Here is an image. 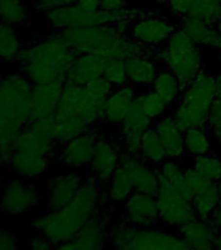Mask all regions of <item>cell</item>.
<instances>
[{
  "instance_id": "obj_1",
  "label": "cell",
  "mask_w": 221,
  "mask_h": 250,
  "mask_svg": "<svg viewBox=\"0 0 221 250\" xmlns=\"http://www.w3.org/2000/svg\"><path fill=\"white\" fill-rule=\"evenodd\" d=\"M101 208L100 184L90 175L82 181L73 202L35 218L31 227L54 246L70 241Z\"/></svg>"
},
{
  "instance_id": "obj_2",
  "label": "cell",
  "mask_w": 221,
  "mask_h": 250,
  "mask_svg": "<svg viewBox=\"0 0 221 250\" xmlns=\"http://www.w3.org/2000/svg\"><path fill=\"white\" fill-rule=\"evenodd\" d=\"M33 86L22 72L0 77V152L5 166L15 152L16 136L31 121Z\"/></svg>"
},
{
  "instance_id": "obj_3",
  "label": "cell",
  "mask_w": 221,
  "mask_h": 250,
  "mask_svg": "<svg viewBox=\"0 0 221 250\" xmlns=\"http://www.w3.org/2000/svg\"><path fill=\"white\" fill-rule=\"evenodd\" d=\"M77 54L59 34L23 47L19 62L21 72L33 85L65 82Z\"/></svg>"
},
{
  "instance_id": "obj_4",
  "label": "cell",
  "mask_w": 221,
  "mask_h": 250,
  "mask_svg": "<svg viewBox=\"0 0 221 250\" xmlns=\"http://www.w3.org/2000/svg\"><path fill=\"white\" fill-rule=\"evenodd\" d=\"M216 99L215 76L206 68L183 90L182 97L173 115L183 132L191 128H207L211 105Z\"/></svg>"
},
{
  "instance_id": "obj_5",
  "label": "cell",
  "mask_w": 221,
  "mask_h": 250,
  "mask_svg": "<svg viewBox=\"0 0 221 250\" xmlns=\"http://www.w3.org/2000/svg\"><path fill=\"white\" fill-rule=\"evenodd\" d=\"M109 250H191L180 237L158 228H138L121 222L109 228Z\"/></svg>"
},
{
  "instance_id": "obj_6",
  "label": "cell",
  "mask_w": 221,
  "mask_h": 250,
  "mask_svg": "<svg viewBox=\"0 0 221 250\" xmlns=\"http://www.w3.org/2000/svg\"><path fill=\"white\" fill-rule=\"evenodd\" d=\"M155 59L165 66V69L175 74L183 90L204 68L201 47L197 46L180 27L169 37L163 50L155 55Z\"/></svg>"
},
{
  "instance_id": "obj_7",
  "label": "cell",
  "mask_w": 221,
  "mask_h": 250,
  "mask_svg": "<svg viewBox=\"0 0 221 250\" xmlns=\"http://www.w3.org/2000/svg\"><path fill=\"white\" fill-rule=\"evenodd\" d=\"M144 12L136 9H124L119 12H107L103 9L99 11H86L78 7L77 4L69 7L56 8L44 13V19L51 26L62 30L70 27H87L101 26V25H113V23L136 20L143 15Z\"/></svg>"
},
{
  "instance_id": "obj_8",
  "label": "cell",
  "mask_w": 221,
  "mask_h": 250,
  "mask_svg": "<svg viewBox=\"0 0 221 250\" xmlns=\"http://www.w3.org/2000/svg\"><path fill=\"white\" fill-rule=\"evenodd\" d=\"M105 101H97L90 97L85 86L64 82L61 99L55 112V119H77L94 128L104 120Z\"/></svg>"
},
{
  "instance_id": "obj_9",
  "label": "cell",
  "mask_w": 221,
  "mask_h": 250,
  "mask_svg": "<svg viewBox=\"0 0 221 250\" xmlns=\"http://www.w3.org/2000/svg\"><path fill=\"white\" fill-rule=\"evenodd\" d=\"M160 223L165 226L181 227L195 218L193 205L168 180L159 176V188L155 194Z\"/></svg>"
},
{
  "instance_id": "obj_10",
  "label": "cell",
  "mask_w": 221,
  "mask_h": 250,
  "mask_svg": "<svg viewBox=\"0 0 221 250\" xmlns=\"http://www.w3.org/2000/svg\"><path fill=\"white\" fill-rule=\"evenodd\" d=\"M54 116L31 120L16 136L15 151H26L39 155L52 156L56 154Z\"/></svg>"
},
{
  "instance_id": "obj_11",
  "label": "cell",
  "mask_w": 221,
  "mask_h": 250,
  "mask_svg": "<svg viewBox=\"0 0 221 250\" xmlns=\"http://www.w3.org/2000/svg\"><path fill=\"white\" fill-rule=\"evenodd\" d=\"M185 177L191 190V205L195 216L208 219L221 202V183L206 179L194 168L185 169Z\"/></svg>"
},
{
  "instance_id": "obj_12",
  "label": "cell",
  "mask_w": 221,
  "mask_h": 250,
  "mask_svg": "<svg viewBox=\"0 0 221 250\" xmlns=\"http://www.w3.org/2000/svg\"><path fill=\"white\" fill-rule=\"evenodd\" d=\"M39 201L40 195L34 184L19 177L4 184L0 197V211L17 216L38 206Z\"/></svg>"
},
{
  "instance_id": "obj_13",
  "label": "cell",
  "mask_w": 221,
  "mask_h": 250,
  "mask_svg": "<svg viewBox=\"0 0 221 250\" xmlns=\"http://www.w3.org/2000/svg\"><path fill=\"white\" fill-rule=\"evenodd\" d=\"M177 27L168 20L159 17L152 12H144L143 15L133 20L129 26V35L143 46L155 48L161 43H167Z\"/></svg>"
},
{
  "instance_id": "obj_14",
  "label": "cell",
  "mask_w": 221,
  "mask_h": 250,
  "mask_svg": "<svg viewBox=\"0 0 221 250\" xmlns=\"http://www.w3.org/2000/svg\"><path fill=\"white\" fill-rule=\"evenodd\" d=\"M99 138H100V134L98 132V129H89L81 136L62 144L55 156L59 163L65 167L80 168L89 166L95 154Z\"/></svg>"
},
{
  "instance_id": "obj_15",
  "label": "cell",
  "mask_w": 221,
  "mask_h": 250,
  "mask_svg": "<svg viewBox=\"0 0 221 250\" xmlns=\"http://www.w3.org/2000/svg\"><path fill=\"white\" fill-rule=\"evenodd\" d=\"M108 212L100 208L76 237L60 246L62 250H105L108 245Z\"/></svg>"
},
{
  "instance_id": "obj_16",
  "label": "cell",
  "mask_w": 221,
  "mask_h": 250,
  "mask_svg": "<svg viewBox=\"0 0 221 250\" xmlns=\"http://www.w3.org/2000/svg\"><path fill=\"white\" fill-rule=\"evenodd\" d=\"M152 119L144 113L140 102L136 98L132 108L120 124V138L122 152L133 156H141L142 137L147 129L151 128Z\"/></svg>"
},
{
  "instance_id": "obj_17",
  "label": "cell",
  "mask_w": 221,
  "mask_h": 250,
  "mask_svg": "<svg viewBox=\"0 0 221 250\" xmlns=\"http://www.w3.org/2000/svg\"><path fill=\"white\" fill-rule=\"evenodd\" d=\"M122 222L138 228H155L160 224L155 195L134 191L124 202Z\"/></svg>"
},
{
  "instance_id": "obj_18",
  "label": "cell",
  "mask_w": 221,
  "mask_h": 250,
  "mask_svg": "<svg viewBox=\"0 0 221 250\" xmlns=\"http://www.w3.org/2000/svg\"><path fill=\"white\" fill-rule=\"evenodd\" d=\"M121 154H122L121 146H115L105 137L100 136L93 160L89 164L91 176L100 185L108 184L109 180L112 179L113 173L116 172L120 163Z\"/></svg>"
},
{
  "instance_id": "obj_19",
  "label": "cell",
  "mask_w": 221,
  "mask_h": 250,
  "mask_svg": "<svg viewBox=\"0 0 221 250\" xmlns=\"http://www.w3.org/2000/svg\"><path fill=\"white\" fill-rule=\"evenodd\" d=\"M83 180L77 173H61L47 180V205L51 210H58L73 202Z\"/></svg>"
},
{
  "instance_id": "obj_20",
  "label": "cell",
  "mask_w": 221,
  "mask_h": 250,
  "mask_svg": "<svg viewBox=\"0 0 221 250\" xmlns=\"http://www.w3.org/2000/svg\"><path fill=\"white\" fill-rule=\"evenodd\" d=\"M64 82H50L33 86L31 120L54 116L61 99Z\"/></svg>"
},
{
  "instance_id": "obj_21",
  "label": "cell",
  "mask_w": 221,
  "mask_h": 250,
  "mask_svg": "<svg viewBox=\"0 0 221 250\" xmlns=\"http://www.w3.org/2000/svg\"><path fill=\"white\" fill-rule=\"evenodd\" d=\"M121 162L126 166L130 177H132L134 190L144 194L155 195L159 188V173L158 169H154L146 164L141 156L128 155L122 152Z\"/></svg>"
},
{
  "instance_id": "obj_22",
  "label": "cell",
  "mask_w": 221,
  "mask_h": 250,
  "mask_svg": "<svg viewBox=\"0 0 221 250\" xmlns=\"http://www.w3.org/2000/svg\"><path fill=\"white\" fill-rule=\"evenodd\" d=\"M180 237L190 246L191 250H215L216 232L208 219L193 218L179 227Z\"/></svg>"
},
{
  "instance_id": "obj_23",
  "label": "cell",
  "mask_w": 221,
  "mask_h": 250,
  "mask_svg": "<svg viewBox=\"0 0 221 250\" xmlns=\"http://www.w3.org/2000/svg\"><path fill=\"white\" fill-rule=\"evenodd\" d=\"M13 175L20 179L31 180L43 176L51 167V156L16 150L7 163Z\"/></svg>"
},
{
  "instance_id": "obj_24",
  "label": "cell",
  "mask_w": 221,
  "mask_h": 250,
  "mask_svg": "<svg viewBox=\"0 0 221 250\" xmlns=\"http://www.w3.org/2000/svg\"><path fill=\"white\" fill-rule=\"evenodd\" d=\"M155 129L167 152V159L180 160L186 155L185 148V136L183 130L179 126L175 117L171 115H164L158 119Z\"/></svg>"
},
{
  "instance_id": "obj_25",
  "label": "cell",
  "mask_w": 221,
  "mask_h": 250,
  "mask_svg": "<svg viewBox=\"0 0 221 250\" xmlns=\"http://www.w3.org/2000/svg\"><path fill=\"white\" fill-rule=\"evenodd\" d=\"M108 59L97 54L77 55L73 65L70 68L65 82L85 86L94 78L103 76L105 62Z\"/></svg>"
},
{
  "instance_id": "obj_26",
  "label": "cell",
  "mask_w": 221,
  "mask_h": 250,
  "mask_svg": "<svg viewBox=\"0 0 221 250\" xmlns=\"http://www.w3.org/2000/svg\"><path fill=\"white\" fill-rule=\"evenodd\" d=\"M136 98V91L130 85L113 90V93L105 99L104 120L111 124L120 125L132 108Z\"/></svg>"
},
{
  "instance_id": "obj_27",
  "label": "cell",
  "mask_w": 221,
  "mask_h": 250,
  "mask_svg": "<svg viewBox=\"0 0 221 250\" xmlns=\"http://www.w3.org/2000/svg\"><path fill=\"white\" fill-rule=\"evenodd\" d=\"M180 29L186 33L199 47L221 51V35L214 25L198 22L189 19H181Z\"/></svg>"
},
{
  "instance_id": "obj_28",
  "label": "cell",
  "mask_w": 221,
  "mask_h": 250,
  "mask_svg": "<svg viewBox=\"0 0 221 250\" xmlns=\"http://www.w3.org/2000/svg\"><path fill=\"white\" fill-rule=\"evenodd\" d=\"M126 62L128 80L134 85H150L160 73L156 59L152 56H134Z\"/></svg>"
},
{
  "instance_id": "obj_29",
  "label": "cell",
  "mask_w": 221,
  "mask_h": 250,
  "mask_svg": "<svg viewBox=\"0 0 221 250\" xmlns=\"http://www.w3.org/2000/svg\"><path fill=\"white\" fill-rule=\"evenodd\" d=\"M134 191L136 190H134L130 173H129L126 166L120 159L119 167L108 183L107 193H105L107 201L113 205L124 203Z\"/></svg>"
},
{
  "instance_id": "obj_30",
  "label": "cell",
  "mask_w": 221,
  "mask_h": 250,
  "mask_svg": "<svg viewBox=\"0 0 221 250\" xmlns=\"http://www.w3.org/2000/svg\"><path fill=\"white\" fill-rule=\"evenodd\" d=\"M23 50L17 26L0 21V62L5 64L19 62Z\"/></svg>"
},
{
  "instance_id": "obj_31",
  "label": "cell",
  "mask_w": 221,
  "mask_h": 250,
  "mask_svg": "<svg viewBox=\"0 0 221 250\" xmlns=\"http://www.w3.org/2000/svg\"><path fill=\"white\" fill-rule=\"evenodd\" d=\"M141 158L155 166H160L164 160H167V152L163 142L160 140L156 129L152 126L143 133L141 145Z\"/></svg>"
},
{
  "instance_id": "obj_32",
  "label": "cell",
  "mask_w": 221,
  "mask_h": 250,
  "mask_svg": "<svg viewBox=\"0 0 221 250\" xmlns=\"http://www.w3.org/2000/svg\"><path fill=\"white\" fill-rule=\"evenodd\" d=\"M152 86H154V91L159 97L163 98V101L168 105L179 101L181 94L183 93L182 86L177 80V77L168 69L160 70V73L158 74Z\"/></svg>"
},
{
  "instance_id": "obj_33",
  "label": "cell",
  "mask_w": 221,
  "mask_h": 250,
  "mask_svg": "<svg viewBox=\"0 0 221 250\" xmlns=\"http://www.w3.org/2000/svg\"><path fill=\"white\" fill-rule=\"evenodd\" d=\"M187 154L198 158L210 154L211 137L207 128H191L183 133Z\"/></svg>"
},
{
  "instance_id": "obj_34",
  "label": "cell",
  "mask_w": 221,
  "mask_h": 250,
  "mask_svg": "<svg viewBox=\"0 0 221 250\" xmlns=\"http://www.w3.org/2000/svg\"><path fill=\"white\" fill-rule=\"evenodd\" d=\"M29 20L26 5L22 0H0V21L15 26L25 25Z\"/></svg>"
},
{
  "instance_id": "obj_35",
  "label": "cell",
  "mask_w": 221,
  "mask_h": 250,
  "mask_svg": "<svg viewBox=\"0 0 221 250\" xmlns=\"http://www.w3.org/2000/svg\"><path fill=\"white\" fill-rule=\"evenodd\" d=\"M137 99L140 102L141 107L150 119H160L164 115H167V109L169 105L163 101V98L159 97L158 94L152 90L150 93L141 94L137 95Z\"/></svg>"
},
{
  "instance_id": "obj_36",
  "label": "cell",
  "mask_w": 221,
  "mask_h": 250,
  "mask_svg": "<svg viewBox=\"0 0 221 250\" xmlns=\"http://www.w3.org/2000/svg\"><path fill=\"white\" fill-rule=\"evenodd\" d=\"M193 168L206 179L214 183H221V160L216 156L210 154L198 156L195 158Z\"/></svg>"
},
{
  "instance_id": "obj_37",
  "label": "cell",
  "mask_w": 221,
  "mask_h": 250,
  "mask_svg": "<svg viewBox=\"0 0 221 250\" xmlns=\"http://www.w3.org/2000/svg\"><path fill=\"white\" fill-rule=\"evenodd\" d=\"M103 77L107 78L116 87L124 86L126 81H129L126 73V62L124 59H108L105 62Z\"/></svg>"
},
{
  "instance_id": "obj_38",
  "label": "cell",
  "mask_w": 221,
  "mask_h": 250,
  "mask_svg": "<svg viewBox=\"0 0 221 250\" xmlns=\"http://www.w3.org/2000/svg\"><path fill=\"white\" fill-rule=\"evenodd\" d=\"M113 87L115 86L103 76L94 78L93 81H90L87 85H85L87 94L93 99H97V101H105L113 93Z\"/></svg>"
},
{
  "instance_id": "obj_39",
  "label": "cell",
  "mask_w": 221,
  "mask_h": 250,
  "mask_svg": "<svg viewBox=\"0 0 221 250\" xmlns=\"http://www.w3.org/2000/svg\"><path fill=\"white\" fill-rule=\"evenodd\" d=\"M207 129L221 146V99L219 98H216L211 105L208 121H207Z\"/></svg>"
},
{
  "instance_id": "obj_40",
  "label": "cell",
  "mask_w": 221,
  "mask_h": 250,
  "mask_svg": "<svg viewBox=\"0 0 221 250\" xmlns=\"http://www.w3.org/2000/svg\"><path fill=\"white\" fill-rule=\"evenodd\" d=\"M198 0H165L172 15L179 17L180 20L185 19L195 7Z\"/></svg>"
},
{
  "instance_id": "obj_41",
  "label": "cell",
  "mask_w": 221,
  "mask_h": 250,
  "mask_svg": "<svg viewBox=\"0 0 221 250\" xmlns=\"http://www.w3.org/2000/svg\"><path fill=\"white\" fill-rule=\"evenodd\" d=\"M78 0H37L35 1V8L38 11L48 12L51 9H56V8L69 7V5H74L77 4Z\"/></svg>"
},
{
  "instance_id": "obj_42",
  "label": "cell",
  "mask_w": 221,
  "mask_h": 250,
  "mask_svg": "<svg viewBox=\"0 0 221 250\" xmlns=\"http://www.w3.org/2000/svg\"><path fill=\"white\" fill-rule=\"evenodd\" d=\"M0 250H20L19 236L0 228Z\"/></svg>"
},
{
  "instance_id": "obj_43",
  "label": "cell",
  "mask_w": 221,
  "mask_h": 250,
  "mask_svg": "<svg viewBox=\"0 0 221 250\" xmlns=\"http://www.w3.org/2000/svg\"><path fill=\"white\" fill-rule=\"evenodd\" d=\"M128 0H100V9L107 12H119L126 9Z\"/></svg>"
},
{
  "instance_id": "obj_44",
  "label": "cell",
  "mask_w": 221,
  "mask_h": 250,
  "mask_svg": "<svg viewBox=\"0 0 221 250\" xmlns=\"http://www.w3.org/2000/svg\"><path fill=\"white\" fill-rule=\"evenodd\" d=\"M29 248L30 250H51L54 245L43 234H40V236H34L31 238L29 242Z\"/></svg>"
},
{
  "instance_id": "obj_45",
  "label": "cell",
  "mask_w": 221,
  "mask_h": 250,
  "mask_svg": "<svg viewBox=\"0 0 221 250\" xmlns=\"http://www.w3.org/2000/svg\"><path fill=\"white\" fill-rule=\"evenodd\" d=\"M210 223L212 224L216 230H221V202L219 203L216 208L212 211V214L210 215V218H208Z\"/></svg>"
},
{
  "instance_id": "obj_46",
  "label": "cell",
  "mask_w": 221,
  "mask_h": 250,
  "mask_svg": "<svg viewBox=\"0 0 221 250\" xmlns=\"http://www.w3.org/2000/svg\"><path fill=\"white\" fill-rule=\"evenodd\" d=\"M77 5L86 11H99L100 0H78Z\"/></svg>"
},
{
  "instance_id": "obj_47",
  "label": "cell",
  "mask_w": 221,
  "mask_h": 250,
  "mask_svg": "<svg viewBox=\"0 0 221 250\" xmlns=\"http://www.w3.org/2000/svg\"><path fill=\"white\" fill-rule=\"evenodd\" d=\"M215 89H216V98L221 99V73L215 76Z\"/></svg>"
},
{
  "instance_id": "obj_48",
  "label": "cell",
  "mask_w": 221,
  "mask_h": 250,
  "mask_svg": "<svg viewBox=\"0 0 221 250\" xmlns=\"http://www.w3.org/2000/svg\"><path fill=\"white\" fill-rule=\"evenodd\" d=\"M215 250H221V230L216 232V237H215Z\"/></svg>"
},
{
  "instance_id": "obj_49",
  "label": "cell",
  "mask_w": 221,
  "mask_h": 250,
  "mask_svg": "<svg viewBox=\"0 0 221 250\" xmlns=\"http://www.w3.org/2000/svg\"><path fill=\"white\" fill-rule=\"evenodd\" d=\"M199 3L210 4V5H215V7H221V0H198Z\"/></svg>"
},
{
  "instance_id": "obj_50",
  "label": "cell",
  "mask_w": 221,
  "mask_h": 250,
  "mask_svg": "<svg viewBox=\"0 0 221 250\" xmlns=\"http://www.w3.org/2000/svg\"><path fill=\"white\" fill-rule=\"evenodd\" d=\"M215 27H216V30H218L221 35V17L218 20V22L215 23Z\"/></svg>"
},
{
  "instance_id": "obj_51",
  "label": "cell",
  "mask_w": 221,
  "mask_h": 250,
  "mask_svg": "<svg viewBox=\"0 0 221 250\" xmlns=\"http://www.w3.org/2000/svg\"><path fill=\"white\" fill-rule=\"evenodd\" d=\"M1 166H5V162H4L3 155H1V152H0V167H1Z\"/></svg>"
},
{
  "instance_id": "obj_52",
  "label": "cell",
  "mask_w": 221,
  "mask_h": 250,
  "mask_svg": "<svg viewBox=\"0 0 221 250\" xmlns=\"http://www.w3.org/2000/svg\"><path fill=\"white\" fill-rule=\"evenodd\" d=\"M3 185V173H1V169H0V188Z\"/></svg>"
},
{
  "instance_id": "obj_53",
  "label": "cell",
  "mask_w": 221,
  "mask_h": 250,
  "mask_svg": "<svg viewBox=\"0 0 221 250\" xmlns=\"http://www.w3.org/2000/svg\"><path fill=\"white\" fill-rule=\"evenodd\" d=\"M51 250H62V248L60 245H59V246H54V248H52V249H51Z\"/></svg>"
},
{
  "instance_id": "obj_54",
  "label": "cell",
  "mask_w": 221,
  "mask_h": 250,
  "mask_svg": "<svg viewBox=\"0 0 221 250\" xmlns=\"http://www.w3.org/2000/svg\"><path fill=\"white\" fill-rule=\"evenodd\" d=\"M151 1H160V3H163V1H165V0H151Z\"/></svg>"
}]
</instances>
